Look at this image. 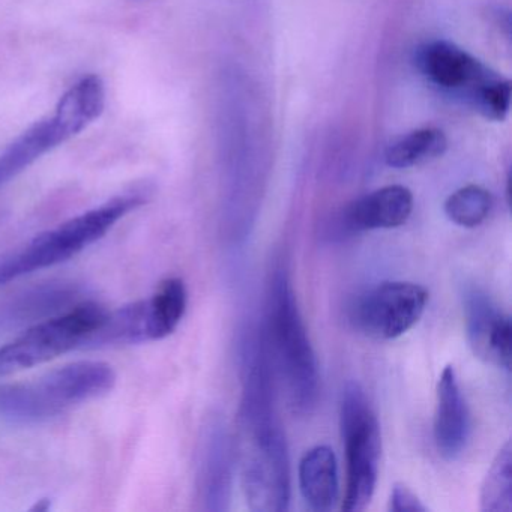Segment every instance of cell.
<instances>
[{
    "mask_svg": "<svg viewBox=\"0 0 512 512\" xmlns=\"http://www.w3.org/2000/svg\"><path fill=\"white\" fill-rule=\"evenodd\" d=\"M233 446L223 419L212 416L200 440L197 493L205 511H227L232 499Z\"/></svg>",
    "mask_w": 512,
    "mask_h": 512,
    "instance_id": "cell-10",
    "label": "cell"
},
{
    "mask_svg": "<svg viewBox=\"0 0 512 512\" xmlns=\"http://www.w3.org/2000/svg\"><path fill=\"white\" fill-rule=\"evenodd\" d=\"M416 65L431 85L469 104H473L485 85L499 77L466 50L443 40L422 46L416 55Z\"/></svg>",
    "mask_w": 512,
    "mask_h": 512,
    "instance_id": "cell-8",
    "label": "cell"
},
{
    "mask_svg": "<svg viewBox=\"0 0 512 512\" xmlns=\"http://www.w3.org/2000/svg\"><path fill=\"white\" fill-rule=\"evenodd\" d=\"M434 443L445 460L454 461L466 451L472 431L469 407L461 392L454 367L443 368L437 382Z\"/></svg>",
    "mask_w": 512,
    "mask_h": 512,
    "instance_id": "cell-12",
    "label": "cell"
},
{
    "mask_svg": "<svg viewBox=\"0 0 512 512\" xmlns=\"http://www.w3.org/2000/svg\"><path fill=\"white\" fill-rule=\"evenodd\" d=\"M340 428L346 454V490L341 509L364 511L376 491L382 434L376 412L358 382H349L344 388Z\"/></svg>",
    "mask_w": 512,
    "mask_h": 512,
    "instance_id": "cell-5",
    "label": "cell"
},
{
    "mask_svg": "<svg viewBox=\"0 0 512 512\" xmlns=\"http://www.w3.org/2000/svg\"><path fill=\"white\" fill-rule=\"evenodd\" d=\"M106 313L94 302H83L32 326L0 347V377L53 361L71 350L83 349L89 337L100 328Z\"/></svg>",
    "mask_w": 512,
    "mask_h": 512,
    "instance_id": "cell-6",
    "label": "cell"
},
{
    "mask_svg": "<svg viewBox=\"0 0 512 512\" xmlns=\"http://www.w3.org/2000/svg\"><path fill=\"white\" fill-rule=\"evenodd\" d=\"M188 293L181 278H169L145 301L146 338L163 340L175 332L187 311Z\"/></svg>",
    "mask_w": 512,
    "mask_h": 512,
    "instance_id": "cell-15",
    "label": "cell"
},
{
    "mask_svg": "<svg viewBox=\"0 0 512 512\" xmlns=\"http://www.w3.org/2000/svg\"><path fill=\"white\" fill-rule=\"evenodd\" d=\"M148 341L146 338L145 301L134 302L127 307L109 313L107 311L100 328L86 341L83 349L125 346Z\"/></svg>",
    "mask_w": 512,
    "mask_h": 512,
    "instance_id": "cell-17",
    "label": "cell"
},
{
    "mask_svg": "<svg viewBox=\"0 0 512 512\" xmlns=\"http://www.w3.org/2000/svg\"><path fill=\"white\" fill-rule=\"evenodd\" d=\"M467 341L475 356L485 364L511 368V317L478 286H466L461 293Z\"/></svg>",
    "mask_w": 512,
    "mask_h": 512,
    "instance_id": "cell-9",
    "label": "cell"
},
{
    "mask_svg": "<svg viewBox=\"0 0 512 512\" xmlns=\"http://www.w3.org/2000/svg\"><path fill=\"white\" fill-rule=\"evenodd\" d=\"M512 86L509 80L496 77L479 92L472 106L476 112L481 113L485 119L500 122L506 118L511 104Z\"/></svg>",
    "mask_w": 512,
    "mask_h": 512,
    "instance_id": "cell-21",
    "label": "cell"
},
{
    "mask_svg": "<svg viewBox=\"0 0 512 512\" xmlns=\"http://www.w3.org/2000/svg\"><path fill=\"white\" fill-rule=\"evenodd\" d=\"M413 211V194L403 185H389L365 194L341 209L335 217L334 235L352 236L370 230L403 226Z\"/></svg>",
    "mask_w": 512,
    "mask_h": 512,
    "instance_id": "cell-11",
    "label": "cell"
},
{
    "mask_svg": "<svg viewBox=\"0 0 512 512\" xmlns=\"http://www.w3.org/2000/svg\"><path fill=\"white\" fill-rule=\"evenodd\" d=\"M242 344V397L236 455L248 506L256 512H283L292 496L286 436L275 410L274 365L262 329Z\"/></svg>",
    "mask_w": 512,
    "mask_h": 512,
    "instance_id": "cell-1",
    "label": "cell"
},
{
    "mask_svg": "<svg viewBox=\"0 0 512 512\" xmlns=\"http://www.w3.org/2000/svg\"><path fill=\"white\" fill-rule=\"evenodd\" d=\"M511 442L497 452L481 487V511L511 512L512 509Z\"/></svg>",
    "mask_w": 512,
    "mask_h": 512,
    "instance_id": "cell-19",
    "label": "cell"
},
{
    "mask_svg": "<svg viewBox=\"0 0 512 512\" xmlns=\"http://www.w3.org/2000/svg\"><path fill=\"white\" fill-rule=\"evenodd\" d=\"M299 488L310 509L328 512L338 502V466L328 445H317L299 461Z\"/></svg>",
    "mask_w": 512,
    "mask_h": 512,
    "instance_id": "cell-14",
    "label": "cell"
},
{
    "mask_svg": "<svg viewBox=\"0 0 512 512\" xmlns=\"http://www.w3.org/2000/svg\"><path fill=\"white\" fill-rule=\"evenodd\" d=\"M266 308L263 332L290 409L299 416L311 415L319 403V365L289 274L281 266L272 274Z\"/></svg>",
    "mask_w": 512,
    "mask_h": 512,
    "instance_id": "cell-2",
    "label": "cell"
},
{
    "mask_svg": "<svg viewBox=\"0 0 512 512\" xmlns=\"http://www.w3.org/2000/svg\"><path fill=\"white\" fill-rule=\"evenodd\" d=\"M389 511L425 512L427 506L407 485L395 484L391 491V499H389Z\"/></svg>",
    "mask_w": 512,
    "mask_h": 512,
    "instance_id": "cell-22",
    "label": "cell"
},
{
    "mask_svg": "<svg viewBox=\"0 0 512 512\" xmlns=\"http://www.w3.org/2000/svg\"><path fill=\"white\" fill-rule=\"evenodd\" d=\"M448 149L445 134L436 128H422L395 140L386 149V164L392 169H410L442 157Z\"/></svg>",
    "mask_w": 512,
    "mask_h": 512,
    "instance_id": "cell-18",
    "label": "cell"
},
{
    "mask_svg": "<svg viewBox=\"0 0 512 512\" xmlns=\"http://www.w3.org/2000/svg\"><path fill=\"white\" fill-rule=\"evenodd\" d=\"M142 203L143 197L137 194L116 197L56 229L41 233L22 250L0 260V286L77 256Z\"/></svg>",
    "mask_w": 512,
    "mask_h": 512,
    "instance_id": "cell-4",
    "label": "cell"
},
{
    "mask_svg": "<svg viewBox=\"0 0 512 512\" xmlns=\"http://www.w3.org/2000/svg\"><path fill=\"white\" fill-rule=\"evenodd\" d=\"M491 208L493 196L479 185H466L454 191L443 206L448 220L464 229L481 226L490 215Z\"/></svg>",
    "mask_w": 512,
    "mask_h": 512,
    "instance_id": "cell-20",
    "label": "cell"
},
{
    "mask_svg": "<svg viewBox=\"0 0 512 512\" xmlns=\"http://www.w3.org/2000/svg\"><path fill=\"white\" fill-rule=\"evenodd\" d=\"M425 287L409 281H385L362 293L350 308V322L365 337L395 340L421 320L427 308Z\"/></svg>",
    "mask_w": 512,
    "mask_h": 512,
    "instance_id": "cell-7",
    "label": "cell"
},
{
    "mask_svg": "<svg viewBox=\"0 0 512 512\" xmlns=\"http://www.w3.org/2000/svg\"><path fill=\"white\" fill-rule=\"evenodd\" d=\"M59 145L62 142L50 118L32 125L0 157V185L7 184L14 176Z\"/></svg>",
    "mask_w": 512,
    "mask_h": 512,
    "instance_id": "cell-16",
    "label": "cell"
},
{
    "mask_svg": "<svg viewBox=\"0 0 512 512\" xmlns=\"http://www.w3.org/2000/svg\"><path fill=\"white\" fill-rule=\"evenodd\" d=\"M106 106V88L98 76L83 77L56 106L50 116L62 142L79 136L92 122L97 121Z\"/></svg>",
    "mask_w": 512,
    "mask_h": 512,
    "instance_id": "cell-13",
    "label": "cell"
},
{
    "mask_svg": "<svg viewBox=\"0 0 512 512\" xmlns=\"http://www.w3.org/2000/svg\"><path fill=\"white\" fill-rule=\"evenodd\" d=\"M116 373L112 365L79 361L56 368L40 379L0 385V418L38 422L61 415L112 391Z\"/></svg>",
    "mask_w": 512,
    "mask_h": 512,
    "instance_id": "cell-3",
    "label": "cell"
}]
</instances>
